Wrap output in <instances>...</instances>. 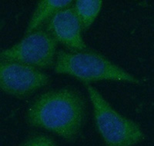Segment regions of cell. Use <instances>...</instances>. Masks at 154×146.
Instances as JSON below:
<instances>
[{"instance_id": "cell-1", "label": "cell", "mask_w": 154, "mask_h": 146, "mask_svg": "<svg viewBox=\"0 0 154 146\" xmlns=\"http://www.w3.org/2000/svg\"><path fill=\"white\" fill-rule=\"evenodd\" d=\"M86 104L79 92L69 88L41 95L26 112L31 126L46 129L66 141H73L85 120Z\"/></svg>"}, {"instance_id": "cell-2", "label": "cell", "mask_w": 154, "mask_h": 146, "mask_svg": "<svg viewBox=\"0 0 154 146\" xmlns=\"http://www.w3.org/2000/svg\"><path fill=\"white\" fill-rule=\"evenodd\" d=\"M54 71L57 74L68 75L86 83L109 80L140 84L137 77L105 56L92 52L59 51L56 54Z\"/></svg>"}, {"instance_id": "cell-3", "label": "cell", "mask_w": 154, "mask_h": 146, "mask_svg": "<svg viewBox=\"0 0 154 146\" xmlns=\"http://www.w3.org/2000/svg\"><path fill=\"white\" fill-rule=\"evenodd\" d=\"M95 123L106 146H134L145 139L137 123L112 108L95 87L86 85Z\"/></svg>"}, {"instance_id": "cell-4", "label": "cell", "mask_w": 154, "mask_h": 146, "mask_svg": "<svg viewBox=\"0 0 154 146\" xmlns=\"http://www.w3.org/2000/svg\"><path fill=\"white\" fill-rule=\"evenodd\" d=\"M57 44L46 29H38L0 52V59L19 62L38 69L49 68L54 66Z\"/></svg>"}, {"instance_id": "cell-5", "label": "cell", "mask_w": 154, "mask_h": 146, "mask_svg": "<svg viewBox=\"0 0 154 146\" xmlns=\"http://www.w3.org/2000/svg\"><path fill=\"white\" fill-rule=\"evenodd\" d=\"M50 78L33 66L0 59V90L18 99H23L46 86Z\"/></svg>"}, {"instance_id": "cell-6", "label": "cell", "mask_w": 154, "mask_h": 146, "mask_svg": "<svg viewBox=\"0 0 154 146\" xmlns=\"http://www.w3.org/2000/svg\"><path fill=\"white\" fill-rule=\"evenodd\" d=\"M46 30L56 42L71 52L86 50L82 36V26L72 5L56 12L46 23Z\"/></svg>"}, {"instance_id": "cell-7", "label": "cell", "mask_w": 154, "mask_h": 146, "mask_svg": "<svg viewBox=\"0 0 154 146\" xmlns=\"http://www.w3.org/2000/svg\"><path fill=\"white\" fill-rule=\"evenodd\" d=\"M72 0H42L38 2L26 26L25 35L40 29L56 12L72 6Z\"/></svg>"}, {"instance_id": "cell-8", "label": "cell", "mask_w": 154, "mask_h": 146, "mask_svg": "<svg viewBox=\"0 0 154 146\" xmlns=\"http://www.w3.org/2000/svg\"><path fill=\"white\" fill-rule=\"evenodd\" d=\"M103 1L101 0H77L72 5L74 11L82 26V30H86L94 23L98 16Z\"/></svg>"}, {"instance_id": "cell-9", "label": "cell", "mask_w": 154, "mask_h": 146, "mask_svg": "<svg viewBox=\"0 0 154 146\" xmlns=\"http://www.w3.org/2000/svg\"><path fill=\"white\" fill-rule=\"evenodd\" d=\"M22 146H56V144L49 136L35 135L26 139Z\"/></svg>"}, {"instance_id": "cell-10", "label": "cell", "mask_w": 154, "mask_h": 146, "mask_svg": "<svg viewBox=\"0 0 154 146\" xmlns=\"http://www.w3.org/2000/svg\"><path fill=\"white\" fill-rule=\"evenodd\" d=\"M4 26H5V22L3 20H0V32L2 31V29H3Z\"/></svg>"}]
</instances>
